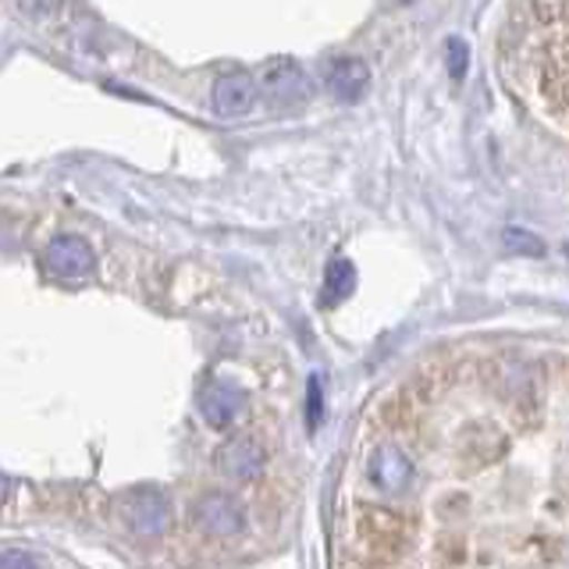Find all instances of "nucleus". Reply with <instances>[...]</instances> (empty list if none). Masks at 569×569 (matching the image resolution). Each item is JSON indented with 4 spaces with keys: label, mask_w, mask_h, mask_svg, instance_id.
Listing matches in <instances>:
<instances>
[{
    "label": "nucleus",
    "mask_w": 569,
    "mask_h": 569,
    "mask_svg": "<svg viewBox=\"0 0 569 569\" xmlns=\"http://www.w3.org/2000/svg\"><path fill=\"white\" fill-rule=\"evenodd\" d=\"M4 498H8V480H4V473H0V506H4Z\"/></svg>",
    "instance_id": "15"
},
{
    "label": "nucleus",
    "mask_w": 569,
    "mask_h": 569,
    "mask_svg": "<svg viewBox=\"0 0 569 569\" xmlns=\"http://www.w3.org/2000/svg\"><path fill=\"white\" fill-rule=\"evenodd\" d=\"M218 467L224 477L231 480H257L263 470V449L253 438H231L228 445H221L218 452Z\"/></svg>",
    "instance_id": "6"
},
{
    "label": "nucleus",
    "mask_w": 569,
    "mask_h": 569,
    "mask_svg": "<svg viewBox=\"0 0 569 569\" xmlns=\"http://www.w3.org/2000/svg\"><path fill=\"white\" fill-rule=\"evenodd\" d=\"M239 406H242V391L228 381H210L200 391V413L210 427H218V431H224V427L236 420Z\"/></svg>",
    "instance_id": "7"
},
{
    "label": "nucleus",
    "mask_w": 569,
    "mask_h": 569,
    "mask_svg": "<svg viewBox=\"0 0 569 569\" xmlns=\"http://www.w3.org/2000/svg\"><path fill=\"white\" fill-rule=\"evenodd\" d=\"M367 86H370V68L360 58H342L328 71V89L335 93V100H342V103L363 100Z\"/></svg>",
    "instance_id": "8"
},
{
    "label": "nucleus",
    "mask_w": 569,
    "mask_h": 569,
    "mask_svg": "<svg viewBox=\"0 0 569 569\" xmlns=\"http://www.w3.org/2000/svg\"><path fill=\"white\" fill-rule=\"evenodd\" d=\"M196 523H200L207 533H213V538H236L246 523V516L236 498L213 491V495H203L200 506H196Z\"/></svg>",
    "instance_id": "3"
},
{
    "label": "nucleus",
    "mask_w": 569,
    "mask_h": 569,
    "mask_svg": "<svg viewBox=\"0 0 569 569\" xmlns=\"http://www.w3.org/2000/svg\"><path fill=\"white\" fill-rule=\"evenodd\" d=\"M0 569H40L29 551H0Z\"/></svg>",
    "instance_id": "14"
},
{
    "label": "nucleus",
    "mask_w": 569,
    "mask_h": 569,
    "mask_svg": "<svg viewBox=\"0 0 569 569\" xmlns=\"http://www.w3.org/2000/svg\"><path fill=\"white\" fill-rule=\"evenodd\" d=\"M168 495L160 488H132L129 495L121 498V516L124 523H129L136 533H142V538H153V533H160L168 527Z\"/></svg>",
    "instance_id": "1"
},
{
    "label": "nucleus",
    "mask_w": 569,
    "mask_h": 569,
    "mask_svg": "<svg viewBox=\"0 0 569 569\" xmlns=\"http://www.w3.org/2000/svg\"><path fill=\"white\" fill-rule=\"evenodd\" d=\"M467 64H470L467 43L456 40V36H452V40H449V76H452V79H462V76H467Z\"/></svg>",
    "instance_id": "13"
},
{
    "label": "nucleus",
    "mask_w": 569,
    "mask_h": 569,
    "mask_svg": "<svg viewBox=\"0 0 569 569\" xmlns=\"http://www.w3.org/2000/svg\"><path fill=\"white\" fill-rule=\"evenodd\" d=\"M47 271L58 278H82L93 271V246L79 236H61L47 246Z\"/></svg>",
    "instance_id": "5"
},
{
    "label": "nucleus",
    "mask_w": 569,
    "mask_h": 569,
    "mask_svg": "<svg viewBox=\"0 0 569 569\" xmlns=\"http://www.w3.org/2000/svg\"><path fill=\"white\" fill-rule=\"evenodd\" d=\"M356 292V267L349 260H331L325 271V289H320V307H338Z\"/></svg>",
    "instance_id": "10"
},
{
    "label": "nucleus",
    "mask_w": 569,
    "mask_h": 569,
    "mask_svg": "<svg viewBox=\"0 0 569 569\" xmlns=\"http://www.w3.org/2000/svg\"><path fill=\"white\" fill-rule=\"evenodd\" d=\"M307 423H310V431H317L320 420H325V388H320L317 378H310V388H307Z\"/></svg>",
    "instance_id": "12"
},
{
    "label": "nucleus",
    "mask_w": 569,
    "mask_h": 569,
    "mask_svg": "<svg viewBox=\"0 0 569 569\" xmlns=\"http://www.w3.org/2000/svg\"><path fill=\"white\" fill-rule=\"evenodd\" d=\"M253 82H260V89L274 103H296V100H302V93H307V76H302V68H299L296 58L263 61L260 76ZM260 89H257V93H260Z\"/></svg>",
    "instance_id": "2"
},
{
    "label": "nucleus",
    "mask_w": 569,
    "mask_h": 569,
    "mask_svg": "<svg viewBox=\"0 0 569 569\" xmlns=\"http://www.w3.org/2000/svg\"><path fill=\"white\" fill-rule=\"evenodd\" d=\"M409 473H413V467H409V459L396 449H378L370 456V477L373 485L385 488V491H399Z\"/></svg>",
    "instance_id": "9"
},
{
    "label": "nucleus",
    "mask_w": 569,
    "mask_h": 569,
    "mask_svg": "<svg viewBox=\"0 0 569 569\" xmlns=\"http://www.w3.org/2000/svg\"><path fill=\"white\" fill-rule=\"evenodd\" d=\"M502 246L512 249V253H523V257H545V242L527 228H506L502 231Z\"/></svg>",
    "instance_id": "11"
},
{
    "label": "nucleus",
    "mask_w": 569,
    "mask_h": 569,
    "mask_svg": "<svg viewBox=\"0 0 569 569\" xmlns=\"http://www.w3.org/2000/svg\"><path fill=\"white\" fill-rule=\"evenodd\" d=\"M257 107V82L246 71H231L213 82V111L221 118H246Z\"/></svg>",
    "instance_id": "4"
}]
</instances>
